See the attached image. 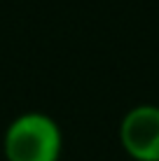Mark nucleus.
I'll list each match as a JSON object with an SVG mask.
<instances>
[{"instance_id": "1", "label": "nucleus", "mask_w": 159, "mask_h": 161, "mask_svg": "<svg viewBox=\"0 0 159 161\" xmlns=\"http://www.w3.org/2000/svg\"><path fill=\"white\" fill-rule=\"evenodd\" d=\"M3 154L5 161H59L63 154V131L47 112H21L3 133Z\"/></svg>"}, {"instance_id": "2", "label": "nucleus", "mask_w": 159, "mask_h": 161, "mask_svg": "<svg viewBox=\"0 0 159 161\" xmlns=\"http://www.w3.org/2000/svg\"><path fill=\"white\" fill-rule=\"evenodd\" d=\"M117 138L124 154L133 161H159V105L140 103L127 110Z\"/></svg>"}]
</instances>
